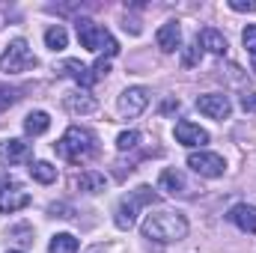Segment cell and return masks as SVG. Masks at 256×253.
<instances>
[{"mask_svg":"<svg viewBox=\"0 0 256 253\" xmlns=\"http://www.w3.org/2000/svg\"><path fill=\"white\" fill-rule=\"evenodd\" d=\"M140 232H143V238H149V242L173 244V242H182V238L188 236V220H185L182 212L161 208V212H152V214L143 218Z\"/></svg>","mask_w":256,"mask_h":253,"instance_id":"6da1fadb","label":"cell"},{"mask_svg":"<svg viewBox=\"0 0 256 253\" xmlns=\"http://www.w3.org/2000/svg\"><path fill=\"white\" fill-rule=\"evenodd\" d=\"M96 143H98V140H96V134H92L90 128L72 126V128H66V134L60 137L57 152L63 155L66 161L80 164V161H90V158L96 155V149H98Z\"/></svg>","mask_w":256,"mask_h":253,"instance_id":"7a4b0ae2","label":"cell"},{"mask_svg":"<svg viewBox=\"0 0 256 253\" xmlns=\"http://www.w3.org/2000/svg\"><path fill=\"white\" fill-rule=\"evenodd\" d=\"M78 39H80V45H84L86 51L104 54V60H110V57L120 54L116 39H114L104 27H98L96 21H90V18H78Z\"/></svg>","mask_w":256,"mask_h":253,"instance_id":"3957f363","label":"cell"},{"mask_svg":"<svg viewBox=\"0 0 256 253\" xmlns=\"http://www.w3.org/2000/svg\"><path fill=\"white\" fill-rule=\"evenodd\" d=\"M152 202H158V194L149 188V185L134 188L126 200L120 202V208H116V218H114V220H116V226H120V230H131V226H134L137 212H140L143 206H152Z\"/></svg>","mask_w":256,"mask_h":253,"instance_id":"277c9868","label":"cell"},{"mask_svg":"<svg viewBox=\"0 0 256 253\" xmlns=\"http://www.w3.org/2000/svg\"><path fill=\"white\" fill-rule=\"evenodd\" d=\"M30 66H36V57H33L27 39H12V42L6 45V51L0 54V68H3L6 74H21V72H27Z\"/></svg>","mask_w":256,"mask_h":253,"instance_id":"5b68a950","label":"cell"},{"mask_svg":"<svg viewBox=\"0 0 256 253\" xmlns=\"http://www.w3.org/2000/svg\"><path fill=\"white\" fill-rule=\"evenodd\" d=\"M188 167H191L196 176H202V179H218V176H224L226 161H224L218 152L200 149V152H191V155H188Z\"/></svg>","mask_w":256,"mask_h":253,"instance_id":"8992f818","label":"cell"},{"mask_svg":"<svg viewBox=\"0 0 256 253\" xmlns=\"http://www.w3.org/2000/svg\"><path fill=\"white\" fill-rule=\"evenodd\" d=\"M196 110L200 114H206L208 120H230V114H232V104H230V98L224 96V92H208V96H200L196 98Z\"/></svg>","mask_w":256,"mask_h":253,"instance_id":"52a82bcc","label":"cell"},{"mask_svg":"<svg viewBox=\"0 0 256 253\" xmlns=\"http://www.w3.org/2000/svg\"><path fill=\"white\" fill-rule=\"evenodd\" d=\"M149 108V90L146 86H128L120 96V114L122 116H140Z\"/></svg>","mask_w":256,"mask_h":253,"instance_id":"ba28073f","label":"cell"},{"mask_svg":"<svg viewBox=\"0 0 256 253\" xmlns=\"http://www.w3.org/2000/svg\"><path fill=\"white\" fill-rule=\"evenodd\" d=\"M63 108L72 116H90V114H96L98 102H96L86 90H68L63 96Z\"/></svg>","mask_w":256,"mask_h":253,"instance_id":"9c48e42d","label":"cell"},{"mask_svg":"<svg viewBox=\"0 0 256 253\" xmlns=\"http://www.w3.org/2000/svg\"><path fill=\"white\" fill-rule=\"evenodd\" d=\"M24 161H30V143H24L18 137L0 140V164L3 167H15V164H24Z\"/></svg>","mask_w":256,"mask_h":253,"instance_id":"30bf717a","label":"cell"},{"mask_svg":"<svg viewBox=\"0 0 256 253\" xmlns=\"http://www.w3.org/2000/svg\"><path fill=\"white\" fill-rule=\"evenodd\" d=\"M173 134H176V140L182 143V146H188V149H202L206 143H208V131L200 126H194V122H188V120H182V122H176V128H173Z\"/></svg>","mask_w":256,"mask_h":253,"instance_id":"8fae6325","label":"cell"},{"mask_svg":"<svg viewBox=\"0 0 256 253\" xmlns=\"http://www.w3.org/2000/svg\"><path fill=\"white\" fill-rule=\"evenodd\" d=\"M27 202H30V194H27V190H21L15 182L0 185V212H3V214H12V212L24 208Z\"/></svg>","mask_w":256,"mask_h":253,"instance_id":"7c38bea8","label":"cell"},{"mask_svg":"<svg viewBox=\"0 0 256 253\" xmlns=\"http://www.w3.org/2000/svg\"><path fill=\"white\" fill-rule=\"evenodd\" d=\"M155 42H158V48H161L164 54H176L179 45H182V27H179V21L161 24L158 33H155Z\"/></svg>","mask_w":256,"mask_h":253,"instance_id":"4fadbf2b","label":"cell"},{"mask_svg":"<svg viewBox=\"0 0 256 253\" xmlns=\"http://www.w3.org/2000/svg\"><path fill=\"white\" fill-rule=\"evenodd\" d=\"M57 72H60V74H68V78H74L80 86H90V84H96V80H98L96 68L84 66L80 60H63V63L57 66Z\"/></svg>","mask_w":256,"mask_h":253,"instance_id":"5bb4252c","label":"cell"},{"mask_svg":"<svg viewBox=\"0 0 256 253\" xmlns=\"http://www.w3.org/2000/svg\"><path fill=\"white\" fill-rule=\"evenodd\" d=\"M158 185H161V190H167V194H173V196H188V194H191V185H188L185 173H182V170H173V167L161 173Z\"/></svg>","mask_w":256,"mask_h":253,"instance_id":"9a60e30c","label":"cell"},{"mask_svg":"<svg viewBox=\"0 0 256 253\" xmlns=\"http://www.w3.org/2000/svg\"><path fill=\"white\" fill-rule=\"evenodd\" d=\"M196 42H200V48H206L208 54H214V57H224L226 54V36L220 33V30H214V27H206L200 36H196Z\"/></svg>","mask_w":256,"mask_h":253,"instance_id":"2e32d148","label":"cell"},{"mask_svg":"<svg viewBox=\"0 0 256 253\" xmlns=\"http://www.w3.org/2000/svg\"><path fill=\"white\" fill-rule=\"evenodd\" d=\"M230 220L242 230V232H256V206L248 202H238L230 208Z\"/></svg>","mask_w":256,"mask_h":253,"instance_id":"e0dca14e","label":"cell"},{"mask_svg":"<svg viewBox=\"0 0 256 253\" xmlns=\"http://www.w3.org/2000/svg\"><path fill=\"white\" fill-rule=\"evenodd\" d=\"M104 176L98 173V170H84L80 176H74V188L84 190V194H102L104 190Z\"/></svg>","mask_w":256,"mask_h":253,"instance_id":"ac0fdd59","label":"cell"},{"mask_svg":"<svg viewBox=\"0 0 256 253\" xmlns=\"http://www.w3.org/2000/svg\"><path fill=\"white\" fill-rule=\"evenodd\" d=\"M51 128V116L45 114V110H33V114H27V120H24V131L30 134V137H39V134H45Z\"/></svg>","mask_w":256,"mask_h":253,"instance_id":"d6986e66","label":"cell"},{"mask_svg":"<svg viewBox=\"0 0 256 253\" xmlns=\"http://www.w3.org/2000/svg\"><path fill=\"white\" fill-rule=\"evenodd\" d=\"M30 176L42 185H51V182H57V167L48 161H30Z\"/></svg>","mask_w":256,"mask_h":253,"instance_id":"ffe728a7","label":"cell"},{"mask_svg":"<svg viewBox=\"0 0 256 253\" xmlns=\"http://www.w3.org/2000/svg\"><path fill=\"white\" fill-rule=\"evenodd\" d=\"M48 253H78V238L72 232H57L48 244Z\"/></svg>","mask_w":256,"mask_h":253,"instance_id":"44dd1931","label":"cell"},{"mask_svg":"<svg viewBox=\"0 0 256 253\" xmlns=\"http://www.w3.org/2000/svg\"><path fill=\"white\" fill-rule=\"evenodd\" d=\"M45 45H48L51 51H63L66 45H68V36H66V30L60 24H54V27L45 30Z\"/></svg>","mask_w":256,"mask_h":253,"instance_id":"7402d4cb","label":"cell"},{"mask_svg":"<svg viewBox=\"0 0 256 253\" xmlns=\"http://www.w3.org/2000/svg\"><path fill=\"white\" fill-rule=\"evenodd\" d=\"M137 143H140V134H137V131H122V134L116 137V149H120V152H128V149H134Z\"/></svg>","mask_w":256,"mask_h":253,"instance_id":"603a6c76","label":"cell"},{"mask_svg":"<svg viewBox=\"0 0 256 253\" xmlns=\"http://www.w3.org/2000/svg\"><path fill=\"white\" fill-rule=\"evenodd\" d=\"M200 57H202V48H200V42L194 39L191 45L185 48V57H182V63H185L188 68H191V66H196V63H200Z\"/></svg>","mask_w":256,"mask_h":253,"instance_id":"cb8c5ba5","label":"cell"},{"mask_svg":"<svg viewBox=\"0 0 256 253\" xmlns=\"http://www.w3.org/2000/svg\"><path fill=\"white\" fill-rule=\"evenodd\" d=\"M242 42H244V48H248V51L256 57V24H248V27H244V33H242Z\"/></svg>","mask_w":256,"mask_h":253,"instance_id":"d4e9b609","label":"cell"},{"mask_svg":"<svg viewBox=\"0 0 256 253\" xmlns=\"http://www.w3.org/2000/svg\"><path fill=\"white\" fill-rule=\"evenodd\" d=\"M15 102H18V92H12V90H9V92H6V90H0V114H3V110H9Z\"/></svg>","mask_w":256,"mask_h":253,"instance_id":"484cf974","label":"cell"},{"mask_svg":"<svg viewBox=\"0 0 256 253\" xmlns=\"http://www.w3.org/2000/svg\"><path fill=\"white\" fill-rule=\"evenodd\" d=\"M230 9H236V12H256V0H230Z\"/></svg>","mask_w":256,"mask_h":253,"instance_id":"4316f807","label":"cell"},{"mask_svg":"<svg viewBox=\"0 0 256 253\" xmlns=\"http://www.w3.org/2000/svg\"><path fill=\"white\" fill-rule=\"evenodd\" d=\"M242 108H244V114H256V92H244L242 96Z\"/></svg>","mask_w":256,"mask_h":253,"instance_id":"83f0119b","label":"cell"},{"mask_svg":"<svg viewBox=\"0 0 256 253\" xmlns=\"http://www.w3.org/2000/svg\"><path fill=\"white\" fill-rule=\"evenodd\" d=\"M92 68H96V74H98V80H102V78H104V74H108V72H110V63H108V60H104V57H102V60H98V63L92 66Z\"/></svg>","mask_w":256,"mask_h":253,"instance_id":"f1b7e54d","label":"cell"},{"mask_svg":"<svg viewBox=\"0 0 256 253\" xmlns=\"http://www.w3.org/2000/svg\"><path fill=\"white\" fill-rule=\"evenodd\" d=\"M9 253H21V250H9Z\"/></svg>","mask_w":256,"mask_h":253,"instance_id":"f546056e","label":"cell"}]
</instances>
